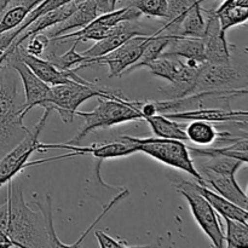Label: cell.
I'll return each instance as SVG.
<instances>
[{"label": "cell", "instance_id": "obj_20", "mask_svg": "<svg viewBox=\"0 0 248 248\" xmlns=\"http://www.w3.org/2000/svg\"><path fill=\"white\" fill-rule=\"evenodd\" d=\"M195 186L196 189H198L199 193L210 202V205L212 206L213 210H215L218 215L222 216L223 218H230V219L240 220V222L242 223L248 222L247 210L235 205L234 202H232V201H229L228 199H225L224 196L219 195V194L216 193L215 190H212V189L208 188V186H200L199 183H195Z\"/></svg>", "mask_w": 248, "mask_h": 248}, {"label": "cell", "instance_id": "obj_36", "mask_svg": "<svg viewBox=\"0 0 248 248\" xmlns=\"http://www.w3.org/2000/svg\"><path fill=\"white\" fill-rule=\"evenodd\" d=\"M14 1H16V0H0V14Z\"/></svg>", "mask_w": 248, "mask_h": 248}, {"label": "cell", "instance_id": "obj_4", "mask_svg": "<svg viewBox=\"0 0 248 248\" xmlns=\"http://www.w3.org/2000/svg\"><path fill=\"white\" fill-rule=\"evenodd\" d=\"M247 69L232 63H203L199 68L193 93H217L232 97L247 94Z\"/></svg>", "mask_w": 248, "mask_h": 248}, {"label": "cell", "instance_id": "obj_16", "mask_svg": "<svg viewBox=\"0 0 248 248\" xmlns=\"http://www.w3.org/2000/svg\"><path fill=\"white\" fill-rule=\"evenodd\" d=\"M99 15L97 4L94 0H79L77 7L73 10L72 14L62 21L61 23L46 29L45 33L50 40L63 35V34L70 33L72 31L84 28L85 26L93 21Z\"/></svg>", "mask_w": 248, "mask_h": 248}, {"label": "cell", "instance_id": "obj_14", "mask_svg": "<svg viewBox=\"0 0 248 248\" xmlns=\"http://www.w3.org/2000/svg\"><path fill=\"white\" fill-rule=\"evenodd\" d=\"M170 119L177 121H206V123H230L247 126L248 113L247 110H232L222 108H196L191 110L176 111V113L164 114Z\"/></svg>", "mask_w": 248, "mask_h": 248}, {"label": "cell", "instance_id": "obj_2", "mask_svg": "<svg viewBox=\"0 0 248 248\" xmlns=\"http://www.w3.org/2000/svg\"><path fill=\"white\" fill-rule=\"evenodd\" d=\"M26 115L21 80L4 63L0 68V155L6 154L29 132L23 124Z\"/></svg>", "mask_w": 248, "mask_h": 248}, {"label": "cell", "instance_id": "obj_5", "mask_svg": "<svg viewBox=\"0 0 248 248\" xmlns=\"http://www.w3.org/2000/svg\"><path fill=\"white\" fill-rule=\"evenodd\" d=\"M121 138L133 143L137 148V152L144 153L167 166L174 167L190 174L194 177L196 183L206 186L202 176L195 167V162L189 153L188 145L183 140L160 137L140 138L132 136H123Z\"/></svg>", "mask_w": 248, "mask_h": 248}, {"label": "cell", "instance_id": "obj_10", "mask_svg": "<svg viewBox=\"0 0 248 248\" xmlns=\"http://www.w3.org/2000/svg\"><path fill=\"white\" fill-rule=\"evenodd\" d=\"M51 109L45 108L43 116L34 126L33 131H29L26 137L17 143L12 149H10L0 160V181L5 184L14 179L23 170H26L27 162L31 159V154L36 152L39 144V136L45 126L47 118L51 114Z\"/></svg>", "mask_w": 248, "mask_h": 248}, {"label": "cell", "instance_id": "obj_17", "mask_svg": "<svg viewBox=\"0 0 248 248\" xmlns=\"http://www.w3.org/2000/svg\"><path fill=\"white\" fill-rule=\"evenodd\" d=\"M145 33L140 26H138L137 21H126L121 22V23L116 24L115 29L110 35L106 36L102 40L96 41L94 45L87 48L86 51L81 52L82 55L86 57H99V56L107 55L110 51L115 50L116 47L128 40L130 38L135 35H144Z\"/></svg>", "mask_w": 248, "mask_h": 248}, {"label": "cell", "instance_id": "obj_25", "mask_svg": "<svg viewBox=\"0 0 248 248\" xmlns=\"http://www.w3.org/2000/svg\"><path fill=\"white\" fill-rule=\"evenodd\" d=\"M206 31L205 11L201 4L189 10L177 28L174 36H191V38H202Z\"/></svg>", "mask_w": 248, "mask_h": 248}, {"label": "cell", "instance_id": "obj_32", "mask_svg": "<svg viewBox=\"0 0 248 248\" xmlns=\"http://www.w3.org/2000/svg\"><path fill=\"white\" fill-rule=\"evenodd\" d=\"M26 41H28L26 46H23L24 52H27L28 55L38 56L40 57L44 52L46 51V48L50 46L51 40L48 39V36L46 35L45 31H41V33L35 34V35H31V38L27 39Z\"/></svg>", "mask_w": 248, "mask_h": 248}, {"label": "cell", "instance_id": "obj_11", "mask_svg": "<svg viewBox=\"0 0 248 248\" xmlns=\"http://www.w3.org/2000/svg\"><path fill=\"white\" fill-rule=\"evenodd\" d=\"M152 34L132 36L107 55L99 57H89L84 64V68L92 67V65H107L109 78L121 77L126 69L138 62Z\"/></svg>", "mask_w": 248, "mask_h": 248}, {"label": "cell", "instance_id": "obj_26", "mask_svg": "<svg viewBox=\"0 0 248 248\" xmlns=\"http://www.w3.org/2000/svg\"><path fill=\"white\" fill-rule=\"evenodd\" d=\"M173 38L174 35H170V34L166 33L159 34L156 33V31H154V33L152 34L150 40L148 41L147 46H145L144 50H143V53L142 56H140V60H138V62H136L135 64L131 65L128 69H126V72L124 73V74H128V73H132L133 70L140 69V68H143V65H144L145 63L160 57V55L164 52V50L167 47V45L171 43V40Z\"/></svg>", "mask_w": 248, "mask_h": 248}, {"label": "cell", "instance_id": "obj_18", "mask_svg": "<svg viewBox=\"0 0 248 248\" xmlns=\"http://www.w3.org/2000/svg\"><path fill=\"white\" fill-rule=\"evenodd\" d=\"M160 56L184 58L190 67L200 68L205 63V46L202 38L174 36Z\"/></svg>", "mask_w": 248, "mask_h": 248}, {"label": "cell", "instance_id": "obj_12", "mask_svg": "<svg viewBox=\"0 0 248 248\" xmlns=\"http://www.w3.org/2000/svg\"><path fill=\"white\" fill-rule=\"evenodd\" d=\"M5 64L10 65L18 74L24 93V111L28 114L34 107H43L48 109L51 101V86L34 74L31 68L22 62L17 47H14L5 58Z\"/></svg>", "mask_w": 248, "mask_h": 248}, {"label": "cell", "instance_id": "obj_8", "mask_svg": "<svg viewBox=\"0 0 248 248\" xmlns=\"http://www.w3.org/2000/svg\"><path fill=\"white\" fill-rule=\"evenodd\" d=\"M179 194L186 199L191 211L194 219L200 229L206 234L215 247L222 248L225 246L224 232L220 225L218 215L207 200L196 189L195 183L188 181H178L174 184Z\"/></svg>", "mask_w": 248, "mask_h": 248}, {"label": "cell", "instance_id": "obj_29", "mask_svg": "<svg viewBox=\"0 0 248 248\" xmlns=\"http://www.w3.org/2000/svg\"><path fill=\"white\" fill-rule=\"evenodd\" d=\"M227 225V236H224L225 245L228 247H246L248 246V224L240 220L223 218Z\"/></svg>", "mask_w": 248, "mask_h": 248}, {"label": "cell", "instance_id": "obj_30", "mask_svg": "<svg viewBox=\"0 0 248 248\" xmlns=\"http://www.w3.org/2000/svg\"><path fill=\"white\" fill-rule=\"evenodd\" d=\"M70 1H73V0H43L38 6L34 7V9L29 12L28 16H27L26 19L22 22L21 26L17 27L16 29H12L11 35L12 38H14V40L21 34V31H23L24 28H27V27H28L31 22L35 21L39 16L45 15L46 12H50L55 9H58V7L63 6V5L68 4V2Z\"/></svg>", "mask_w": 248, "mask_h": 248}, {"label": "cell", "instance_id": "obj_1", "mask_svg": "<svg viewBox=\"0 0 248 248\" xmlns=\"http://www.w3.org/2000/svg\"><path fill=\"white\" fill-rule=\"evenodd\" d=\"M5 201V224L2 232L15 242L16 247H68L58 239L53 227L52 200L46 196L47 212L40 202H34L39 211L26 202L22 186H15L14 179L7 182Z\"/></svg>", "mask_w": 248, "mask_h": 248}, {"label": "cell", "instance_id": "obj_19", "mask_svg": "<svg viewBox=\"0 0 248 248\" xmlns=\"http://www.w3.org/2000/svg\"><path fill=\"white\" fill-rule=\"evenodd\" d=\"M213 11L219 22L220 31L225 34L232 27L246 23L248 19V0H225Z\"/></svg>", "mask_w": 248, "mask_h": 248}, {"label": "cell", "instance_id": "obj_37", "mask_svg": "<svg viewBox=\"0 0 248 248\" xmlns=\"http://www.w3.org/2000/svg\"><path fill=\"white\" fill-rule=\"evenodd\" d=\"M5 58H6V56L4 55V53H2L1 56H0V68L2 67V65H4V62H5Z\"/></svg>", "mask_w": 248, "mask_h": 248}, {"label": "cell", "instance_id": "obj_23", "mask_svg": "<svg viewBox=\"0 0 248 248\" xmlns=\"http://www.w3.org/2000/svg\"><path fill=\"white\" fill-rule=\"evenodd\" d=\"M144 121L148 123L156 137L171 138V140H178L183 142L186 140V121L181 123V121L167 118L164 114H155L149 118H145Z\"/></svg>", "mask_w": 248, "mask_h": 248}, {"label": "cell", "instance_id": "obj_34", "mask_svg": "<svg viewBox=\"0 0 248 248\" xmlns=\"http://www.w3.org/2000/svg\"><path fill=\"white\" fill-rule=\"evenodd\" d=\"M97 237V241H98L99 247L102 248H126L130 247L125 241H119V240L114 239V237L109 236L106 232H101V230H97L94 232Z\"/></svg>", "mask_w": 248, "mask_h": 248}, {"label": "cell", "instance_id": "obj_3", "mask_svg": "<svg viewBox=\"0 0 248 248\" xmlns=\"http://www.w3.org/2000/svg\"><path fill=\"white\" fill-rule=\"evenodd\" d=\"M98 104L92 111H75V115L84 119V125L75 137L68 140L69 144H77L90 132L98 128H108L120 124L143 120L142 114L136 106V101H131L121 92L115 98L97 97Z\"/></svg>", "mask_w": 248, "mask_h": 248}, {"label": "cell", "instance_id": "obj_31", "mask_svg": "<svg viewBox=\"0 0 248 248\" xmlns=\"http://www.w3.org/2000/svg\"><path fill=\"white\" fill-rule=\"evenodd\" d=\"M142 14V16L165 18L167 12V0H130L128 4Z\"/></svg>", "mask_w": 248, "mask_h": 248}, {"label": "cell", "instance_id": "obj_28", "mask_svg": "<svg viewBox=\"0 0 248 248\" xmlns=\"http://www.w3.org/2000/svg\"><path fill=\"white\" fill-rule=\"evenodd\" d=\"M203 161L199 162V166H195L198 171L200 170H208V171L217 172V173H232L235 174L237 170L245 165L240 160L232 159L228 156H211V157H200Z\"/></svg>", "mask_w": 248, "mask_h": 248}, {"label": "cell", "instance_id": "obj_13", "mask_svg": "<svg viewBox=\"0 0 248 248\" xmlns=\"http://www.w3.org/2000/svg\"><path fill=\"white\" fill-rule=\"evenodd\" d=\"M17 52H18L19 58L22 62L26 63L31 72L35 75H38L43 81L46 84L53 86V85H62V84H70V82H80L85 85H92L93 82H90L78 75L77 70H61L56 65H53L50 61L44 60V58L38 57V56L28 55L24 52L23 46H17Z\"/></svg>", "mask_w": 248, "mask_h": 248}, {"label": "cell", "instance_id": "obj_7", "mask_svg": "<svg viewBox=\"0 0 248 248\" xmlns=\"http://www.w3.org/2000/svg\"><path fill=\"white\" fill-rule=\"evenodd\" d=\"M121 92L123 91L102 87L94 82L92 85H85L75 81L70 84L53 85L51 86V101L48 109L57 111L63 123L70 124L74 119L75 111L86 101L93 97L115 98Z\"/></svg>", "mask_w": 248, "mask_h": 248}, {"label": "cell", "instance_id": "obj_35", "mask_svg": "<svg viewBox=\"0 0 248 248\" xmlns=\"http://www.w3.org/2000/svg\"><path fill=\"white\" fill-rule=\"evenodd\" d=\"M97 4V9H98L99 14H104V12L111 11L110 5H109V0H94Z\"/></svg>", "mask_w": 248, "mask_h": 248}, {"label": "cell", "instance_id": "obj_27", "mask_svg": "<svg viewBox=\"0 0 248 248\" xmlns=\"http://www.w3.org/2000/svg\"><path fill=\"white\" fill-rule=\"evenodd\" d=\"M80 41L78 39H73V45L67 52L63 55H56L53 51H50L46 55V60L50 61L53 65L61 70H79L84 68V64L86 63L87 58L82 53L77 52V46Z\"/></svg>", "mask_w": 248, "mask_h": 248}, {"label": "cell", "instance_id": "obj_21", "mask_svg": "<svg viewBox=\"0 0 248 248\" xmlns=\"http://www.w3.org/2000/svg\"><path fill=\"white\" fill-rule=\"evenodd\" d=\"M191 157H211L228 156L240 160L245 165L248 162V138H235L229 145L222 148H194L188 147Z\"/></svg>", "mask_w": 248, "mask_h": 248}, {"label": "cell", "instance_id": "obj_9", "mask_svg": "<svg viewBox=\"0 0 248 248\" xmlns=\"http://www.w3.org/2000/svg\"><path fill=\"white\" fill-rule=\"evenodd\" d=\"M119 142H111V143H94V144L90 145V147H79L77 144H69V143H41L39 142L38 149L36 152H45L47 149H62V150H69V154H63L57 155V156L48 157V159H41L36 160V161H28L27 162L26 167L31 166H39V165L48 164V162L56 161L60 159H68V157H74V156H81V155H92L96 159L99 160H106V159H115V157H124L128 156V155L136 154L137 148L133 143L128 142V140H123Z\"/></svg>", "mask_w": 248, "mask_h": 248}, {"label": "cell", "instance_id": "obj_6", "mask_svg": "<svg viewBox=\"0 0 248 248\" xmlns=\"http://www.w3.org/2000/svg\"><path fill=\"white\" fill-rule=\"evenodd\" d=\"M143 68H147L153 75L162 78L170 82L166 86L160 87V92L167 99H177L190 96L195 86L199 68L190 67L182 58L173 56H160L150 62L145 63Z\"/></svg>", "mask_w": 248, "mask_h": 248}, {"label": "cell", "instance_id": "obj_33", "mask_svg": "<svg viewBox=\"0 0 248 248\" xmlns=\"http://www.w3.org/2000/svg\"><path fill=\"white\" fill-rule=\"evenodd\" d=\"M127 195H128V190H127V189H126V188H124V189H123V191H121V193L119 194L118 196H115V198H114L113 200H111L110 202L108 203V205H107V206H104V208H103V211H102V212H101V215H99L98 217L96 218V220H94V222L92 223V224L90 225L89 228H87V229H86V232H85L84 234H82L81 236L79 237V240H78L77 242H74V244H72V245H68V247H79L80 245H81V242L84 241V240H85V237H86L87 235H89L90 232H91L92 230H93V228L96 227V225L98 224L99 222H101V219H102V218H103L104 216H106L107 213H108L109 211H110L111 208H113L114 206H115L116 203L119 202V201H120V200H123V199H125L126 196H127Z\"/></svg>", "mask_w": 248, "mask_h": 248}, {"label": "cell", "instance_id": "obj_15", "mask_svg": "<svg viewBox=\"0 0 248 248\" xmlns=\"http://www.w3.org/2000/svg\"><path fill=\"white\" fill-rule=\"evenodd\" d=\"M199 172L202 176L206 186L212 188V190H215L216 193L224 196L235 205L247 210L248 198L235 179V174L217 173V172L208 171V170H200Z\"/></svg>", "mask_w": 248, "mask_h": 248}, {"label": "cell", "instance_id": "obj_22", "mask_svg": "<svg viewBox=\"0 0 248 248\" xmlns=\"http://www.w3.org/2000/svg\"><path fill=\"white\" fill-rule=\"evenodd\" d=\"M43 0H16L0 15V34L16 29L26 19L29 12Z\"/></svg>", "mask_w": 248, "mask_h": 248}, {"label": "cell", "instance_id": "obj_24", "mask_svg": "<svg viewBox=\"0 0 248 248\" xmlns=\"http://www.w3.org/2000/svg\"><path fill=\"white\" fill-rule=\"evenodd\" d=\"M186 140L196 145H200V147L211 145L217 138H219L220 140H224L227 138L232 137L229 132H219L211 125V123L200 120H195L186 124Z\"/></svg>", "mask_w": 248, "mask_h": 248}, {"label": "cell", "instance_id": "obj_38", "mask_svg": "<svg viewBox=\"0 0 248 248\" xmlns=\"http://www.w3.org/2000/svg\"><path fill=\"white\" fill-rule=\"evenodd\" d=\"M203 1H207V0H199V2H200V4H202Z\"/></svg>", "mask_w": 248, "mask_h": 248}]
</instances>
